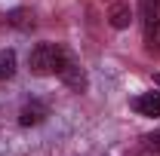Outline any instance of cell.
I'll return each mask as SVG.
<instances>
[{"instance_id": "obj_4", "label": "cell", "mask_w": 160, "mask_h": 156, "mask_svg": "<svg viewBox=\"0 0 160 156\" xmlns=\"http://www.w3.org/2000/svg\"><path fill=\"white\" fill-rule=\"evenodd\" d=\"M129 107L139 117H160V92H142L129 101Z\"/></svg>"}, {"instance_id": "obj_10", "label": "cell", "mask_w": 160, "mask_h": 156, "mask_svg": "<svg viewBox=\"0 0 160 156\" xmlns=\"http://www.w3.org/2000/svg\"><path fill=\"white\" fill-rule=\"evenodd\" d=\"M148 153H151V150H148ZM136 156H139V153H136ZM151 156H154V153H151Z\"/></svg>"}, {"instance_id": "obj_2", "label": "cell", "mask_w": 160, "mask_h": 156, "mask_svg": "<svg viewBox=\"0 0 160 156\" xmlns=\"http://www.w3.org/2000/svg\"><path fill=\"white\" fill-rule=\"evenodd\" d=\"M142 9V40H145V52L160 55V0H139Z\"/></svg>"}, {"instance_id": "obj_7", "label": "cell", "mask_w": 160, "mask_h": 156, "mask_svg": "<svg viewBox=\"0 0 160 156\" xmlns=\"http://www.w3.org/2000/svg\"><path fill=\"white\" fill-rule=\"evenodd\" d=\"M12 74H16V52L0 49V80H9Z\"/></svg>"}, {"instance_id": "obj_3", "label": "cell", "mask_w": 160, "mask_h": 156, "mask_svg": "<svg viewBox=\"0 0 160 156\" xmlns=\"http://www.w3.org/2000/svg\"><path fill=\"white\" fill-rule=\"evenodd\" d=\"M49 117V107L43 104V101H37V98H31V101H25L22 104V110H19V126H40L43 119Z\"/></svg>"}, {"instance_id": "obj_5", "label": "cell", "mask_w": 160, "mask_h": 156, "mask_svg": "<svg viewBox=\"0 0 160 156\" xmlns=\"http://www.w3.org/2000/svg\"><path fill=\"white\" fill-rule=\"evenodd\" d=\"M108 21H111V28H129V21H132V9H129V3H114L111 6V12H108Z\"/></svg>"}, {"instance_id": "obj_9", "label": "cell", "mask_w": 160, "mask_h": 156, "mask_svg": "<svg viewBox=\"0 0 160 156\" xmlns=\"http://www.w3.org/2000/svg\"><path fill=\"white\" fill-rule=\"evenodd\" d=\"M154 83H157V86H160V74H154Z\"/></svg>"}, {"instance_id": "obj_6", "label": "cell", "mask_w": 160, "mask_h": 156, "mask_svg": "<svg viewBox=\"0 0 160 156\" xmlns=\"http://www.w3.org/2000/svg\"><path fill=\"white\" fill-rule=\"evenodd\" d=\"M6 25H12V28H19V31H31V28H34V12H31V9H12V12L6 16Z\"/></svg>"}, {"instance_id": "obj_8", "label": "cell", "mask_w": 160, "mask_h": 156, "mask_svg": "<svg viewBox=\"0 0 160 156\" xmlns=\"http://www.w3.org/2000/svg\"><path fill=\"white\" fill-rule=\"evenodd\" d=\"M142 141H145V150H151V153H160V129H157V132H148Z\"/></svg>"}, {"instance_id": "obj_1", "label": "cell", "mask_w": 160, "mask_h": 156, "mask_svg": "<svg viewBox=\"0 0 160 156\" xmlns=\"http://www.w3.org/2000/svg\"><path fill=\"white\" fill-rule=\"evenodd\" d=\"M74 61L77 58L71 55V49L65 43H37L28 55V67L37 77H62Z\"/></svg>"}]
</instances>
